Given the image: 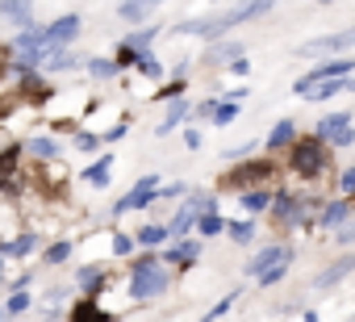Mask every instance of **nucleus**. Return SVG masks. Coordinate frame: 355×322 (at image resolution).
I'll return each mask as SVG.
<instances>
[{"label":"nucleus","instance_id":"43","mask_svg":"<svg viewBox=\"0 0 355 322\" xmlns=\"http://www.w3.org/2000/svg\"><path fill=\"white\" fill-rule=\"evenodd\" d=\"M230 76H247V55H243V59H234V63H230Z\"/></svg>","mask_w":355,"mask_h":322},{"label":"nucleus","instance_id":"41","mask_svg":"<svg viewBox=\"0 0 355 322\" xmlns=\"http://www.w3.org/2000/svg\"><path fill=\"white\" fill-rule=\"evenodd\" d=\"M184 146H189V151H201V134H197V130H184Z\"/></svg>","mask_w":355,"mask_h":322},{"label":"nucleus","instance_id":"33","mask_svg":"<svg viewBox=\"0 0 355 322\" xmlns=\"http://www.w3.org/2000/svg\"><path fill=\"white\" fill-rule=\"evenodd\" d=\"M234 301H239V293H226V297H222V301H218V305H214V310H209L205 318H201V322H218V318H222L226 310H234Z\"/></svg>","mask_w":355,"mask_h":322},{"label":"nucleus","instance_id":"26","mask_svg":"<svg viewBox=\"0 0 355 322\" xmlns=\"http://www.w3.org/2000/svg\"><path fill=\"white\" fill-rule=\"evenodd\" d=\"M155 34H159V26H134V30H130V38H125V46H134V51H146Z\"/></svg>","mask_w":355,"mask_h":322},{"label":"nucleus","instance_id":"2","mask_svg":"<svg viewBox=\"0 0 355 322\" xmlns=\"http://www.w3.org/2000/svg\"><path fill=\"white\" fill-rule=\"evenodd\" d=\"M167 285H171V276H167V264L159 260V255H138L134 260V272H130V293H134V301H150V297H159V293H167Z\"/></svg>","mask_w":355,"mask_h":322},{"label":"nucleus","instance_id":"21","mask_svg":"<svg viewBox=\"0 0 355 322\" xmlns=\"http://www.w3.org/2000/svg\"><path fill=\"white\" fill-rule=\"evenodd\" d=\"M109 172H113V155H101L96 164L84 172V180H88L92 189H105V185H109Z\"/></svg>","mask_w":355,"mask_h":322},{"label":"nucleus","instance_id":"14","mask_svg":"<svg viewBox=\"0 0 355 322\" xmlns=\"http://www.w3.org/2000/svg\"><path fill=\"white\" fill-rule=\"evenodd\" d=\"M197 214H201V210H197V201L189 197V201H184L180 210L171 214V222H167V239H180V235H184L189 226H197Z\"/></svg>","mask_w":355,"mask_h":322},{"label":"nucleus","instance_id":"4","mask_svg":"<svg viewBox=\"0 0 355 322\" xmlns=\"http://www.w3.org/2000/svg\"><path fill=\"white\" fill-rule=\"evenodd\" d=\"M355 46V26L351 30H338V34H322V38H309L297 46L301 59H334V55H347Z\"/></svg>","mask_w":355,"mask_h":322},{"label":"nucleus","instance_id":"31","mask_svg":"<svg viewBox=\"0 0 355 322\" xmlns=\"http://www.w3.org/2000/svg\"><path fill=\"white\" fill-rule=\"evenodd\" d=\"M134 71H142V76H150V80H159V76H163V67H159V59H155V55H146V51L138 55V63H134Z\"/></svg>","mask_w":355,"mask_h":322},{"label":"nucleus","instance_id":"7","mask_svg":"<svg viewBox=\"0 0 355 322\" xmlns=\"http://www.w3.org/2000/svg\"><path fill=\"white\" fill-rule=\"evenodd\" d=\"M347 88V80H330V76H301L297 84H293V92L301 96V101H330V96H338Z\"/></svg>","mask_w":355,"mask_h":322},{"label":"nucleus","instance_id":"45","mask_svg":"<svg viewBox=\"0 0 355 322\" xmlns=\"http://www.w3.org/2000/svg\"><path fill=\"white\" fill-rule=\"evenodd\" d=\"M347 88H351V92H355V80H347Z\"/></svg>","mask_w":355,"mask_h":322},{"label":"nucleus","instance_id":"18","mask_svg":"<svg viewBox=\"0 0 355 322\" xmlns=\"http://www.w3.org/2000/svg\"><path fill=\"white\" fill-rule=\"evenodd\" d=\"M347 272H355V255H343L338 264H330V268H326V272H322V276L313 280V289H330V285H338V280H343Z\"/></svg>","mask_w":355,"mask_h":322},{"label":"nucleus","instance_id":"20","mask_svg":"<svg viewBox=\"0 0 355 322\" xmlns=\"http://www.w3.org/2000/svg\"><path fill=\"white\" fill-rule=\"evenodd\" d=\"M239 197H243V210H247V214H263V210H272V189H268V185L247 189V193H239Z\"/></svg>","mask_w":355,"mask_h":322},{"label":"nucleus","instance_id":"25","mask_svg":"<svg viewBox=\"0 0 355 322\" xmlns=\"http://www.w3.org/2000/svg\"><path fill=\"white\" fill-rule=\"evenodd\" d=\"M34 247H38V239H34V235H21V239H13V243H0V255L21 260V255H30Z\"/></svg>","mask_w":355,"mask_h":322},{"label":"nucleus","instance_id":"38","mask_svg":"<svg viewBox=\"0 0 355 322\" xmlns=\"http://www.w3.org/2000/svg\"><path fill=\"white\" fill-rule=\"evenodd\" d=\"M134 247H138V243H134V235H117V239H113V251H117V255H130Z\"/></svg>","mask_w":355,"mask_h":322},{"label":"nucleus","instance_id":"17","mask_svg":"<svg viewBox=\"0 0 355 322\" xmlns=\"http://www.w3.org/2000/svg\"><path fill=\"white\" fill-rule=\"evenodd\" d=\"M189 113H193V105H189V101H180V96H171V101H167V117L159 121V134L167 138V134H171L175 126H180V121H184Z\"/></svg>","mask_w":355,"mask_h":322},{"label":"nucleus","instance_id":"23","mask_svg":"<svg viewBox=\"0 0 355 322\" xmlns=\"http://www.w3.org/2000/svg\"><path fill=\"white\" fill-rule=\"evenodd\" d=\"M239 105H243V101H234V96L218 101V105H214V117H209V121H214V126H230V121L239 117Z\"/></svg>","mask_w":355,"mask_h":322},{"label":"nucleus","instance_id":"42","mask_svg":"<svg viewBox=\"0 0 355 322\" xmlns=\"http://www.w3.org/2000/svg\"><path fill=\"white\" fill-rule=\"evenodd\" d=\"M338 243H355V226H351V222L338 226Z\"/></svg>","mask_w":355,"mask_h":322},{"label":"nucleus","instance_id":"34","mask_svg":"<svg viewBox=\"0 0 355 322\" xmlns=\"http://www.w3.org/2000/svg\"><path fill=\"white\" fill-rule=\"evenodd\" d=\"M71 318H76V322H105V314H101V310H96L92 301H84V305H80V310H76Z\"/></svg>","mask_w":355,"mask_h":322},{"label":"nucleus","instance_id":"13","mask_svg":"<svg viewBox=\"0 0 355 322\" xmlns=\"http://www.w3.org/2000/svg\"><path fill=\"white\" fill-rule=\"evenodd\" d=\"M197 255H201V239H171V247H167V260H163V264L184 268V264H193Z\"/></svg>","mask_w":355,"mask_h":322},{"label":"nucleus","instance_id":"36","mask_svg":"<svg viewBox=\"0 0 355 322\" xmlns=\"http://www.w3.org/2000/svg\"><path fill=\"white\" fill-rule=\"evenodd\" d=\"M71 255V243H55V247H46V264H63Z\"/></svg>","mask_w":355,"mask_h":322},{"label":"nucleus","instance_id":"27","mask_svg":"<svg viewBox=\"0 0 355 322\" xmlns=\"http://www.w3.org/2000/svg\"><path fill=\"white\" fill-rule=\"evenodd\" d=\"M84 67H88L96 80H109V76H117V71H121V67H117V59H88Z\"/></svg>","mask_w":355,"mask_h":322},{"label":"nucleus","instance_id":"3","mask_svg":"<svg viewBox=\"0 0 355 322\" xmlns=\"http://www.w3.org/2000/svg\"><path fill=\"white\" fill-rule=\"evenodd\" d=\"M288 268H293V247L288 243H268L255 260H251V276L259 280V285H280L284 276H288Z\"/></svg>","mask_w":355,"mask_h":322},{"label":"nucleus","instance_id":"29","mask_svg":"<svg viewBox=\"0 0 355 322\" xmlns=\"http://www.w3.org/2000/svg\"><path fill=\"white\" fill-rule=\"evenodd\" d=\"M76 280H80V289H84V293H96V289L105 285V272H101V268H80V276H76Z\"/></svg>","mask_w":355,"mask_h":322},{"label":"nucleus","instance_id":"15","mask_svg":"<svg viewBox=\"0 0 355 322\" xmlns=\"http://www.w3.org/2000/svg\"><path fill=\"white\" fill-rule=\"evenodd\" d=\"M326 230H338L343 222H351V197H338V201H326L322 205V218H318Z\"/></svg>","mask_w":355,"mask_h":322},{"label":"nucleus","instance_id":"12","mask_svg":"<svg viewBox=\"0 0 355 322\" xmlns=\"http://www.w3.org/2000/svg\"><path fill=\"white\" fill-rule=\"evenodd\" d=\"M0 17L13 22L17 30L34 26V0H0Z\"/></svg>","mask_w":355,"mask_h":322},{"label":"nucleus","instance_id":"9","mask_svg":"<svg viewBox=\"0 0 355 322\" xmlns=\"http://www.w3.org/2000/svg\"><path fill=\"white\" fill-rule=\"evenodd\" d=\"M80 26H84L80 13H63L59 22H51V26H46V51H51V46H71V42L80 38Z\"/></svg>","mask_w":355,"mask_h":322},{"label":"nucleus","instance_id":"35","mask_svg":"<svg viewBox=\"0 0 355 322\" xmlns=\"http://www.w3.org/2000/svg\"><path fill=\"white\" fill-rule=\"evenodd\" d=\"M193 201H197L201 214H218V197L214 193H193Z\"/></svg>","mask_w":355,"mask_h":322},{"label":"nucleus","instance_id":"40","mask_svg":"<svg viewBox=\"0 0 355 322\" xmlns=\"http://www.w3.org/2000/svg\"><path fill=\"white\" fill-rule=\"evenodd\" d=\"M76 146H80V151H96L101 138H96V134H76Z\"/></svg>","mask_w":355,"mask_h":322},{"label":"nucleus","instance_id":"19","mask_svg":"<svg viewBox=\"0 0 355 322\" xmlns=\"http://www.w3.org/2000/svg\"><path fill=\"white\" fill-rule=\"evenodd\" d=\"M293 138H297V126L284 117V121H276V126H272V134H268V151H288V146H293Z\"/></svg>","mask_w":355,"mask_h":322},{"label":"nucleus","instance_id":"11","mask_svg":"<svg viewBox=\"0 0 355 322\" xmlns=\"http://www.w3.org/2000/svg\"><path fill=\"white\" fill-rule=\"evenodd\" d=\"M234 59H243V42H239V38H218V42L205 51V63H209V67H222V63L230 67Z\"/></svg>","mask_w":355,"mask_h":322},{"label":"nucleus","instance_id":"22","mask_svg":"<svg viewBox=\"0 0 355 322\" xmlns=\"http://www.w3.org/2000/svg\"><path fill=\"white\" fill-rule=\"evenodd\" d=\"M134 243L150 251V247H159V243H171V239H167V226H155V222H150V226H142V230L134 235Z\"/></svg>","mask_w":355,"mask_h":322},{"label":"nucleus","instance_id":"16","mask_svg":"<svg viewBox=\"0 0 355 322\" xmlns=\"http://www.w3.org/2000/svg\"><path fill=\"white\" fill-rule=\"evenodd\" d=\"M351 71H355V59L351 55H334V59H322L313 67V76H330V80H347Z\"/></svg>","mask_w":355,"mask_h":322},{"label":"nucleus","instance_id":"30","mask_svg":"<svg viewBox=\"0 0 355 322\" xmlns=\"http://www.w3.org/2000/svg\"><path fill=\"white\" fill-rule=\"evenodd\" d=\"M226 235L234 243H251L255 239V222H226Z\"/></svg>","mask_w":355,"mask_h":322},{"label":"nucleus","instance_id":"39","mask_svg":"<svg viewBox=\"0 0 355 322\" xmlns=\"http://www.w3.org/2000/svg\"><path fill=\"white\" fill-rule=\"evenodd\" d=\"M214 105H218V101H201V105H197L189 117H197V121H209V117H214Z\"/></svg>","mask_w":355,"mask_h":322},{"label":"nucleus","instance_id":"37","mask_svg":"<svg viewBox=\"0 0 355 322\" xmlns=\"http://www.w3.org/2000/svg\"><path fill=\"white\" fill-rule=\"evenodd\" d=\"M338 189H343V197H355V168L338 172Z\"/></svg>","mask_w":355,"mask_h":322},{"label":"nucleus","instance_id":"28","mask_svg":"<svg viewBox=\"0 0 355 322\" xmlns=\"http://www.w3.org/2000/svg\"><path fill=\"white\" fill-rule=\"evenodd\" d=\"M26 151L38 155V159H55L59 155V142L55 138H34V142H26Z\"/></svg>","mask_w":355,"mask_h":322},{"label":"nucleus","instance_id":"5","mask_svg":"<svg viewBox=\"0 0 355 322\" xmlns=\"http://www.w3.org/2000/svg\"><path fill=\"white\" fill-rule=\"evenodd\" d=\"M272 176H276L272 159H247V164H239V168L226 176V189H234V193H247V189H259V185H268Z\"/></svg>","mask_w":355,"mask_h":322},{"label":"nucleus","instance_id":"32","mask_svg":"<svg viewBox=\"0 0 355 322\" xmlns=\"http://www.w3.org/2000/svg\"><path fill=\"white\" fill-rule=\"evenodd\" d=\"M30 310V293L26 289H13V297H9V305H5V314H26Z\"/></svg>","mask_w":355,"mask_h":322},{"label":"nucleus","instance_id":"24","mask_svg":"<svg viewBox=\"0 0 355 322\" xmlns=\"http://www.w3.org/2000/svg\"><path fill=\"white\" fill-rule=\"evenodd\" d=\"M197 235L201 239H218V235H226V222L218 214H197Z\"/></svg>","mask_w":355,"mask_h":322},{"label":"nucleus","instance_id":"10","mask_svg":"<svg viewBox=\"0 0 355 322\" xmlns=\"http://www.w3.org/2000/svg\"><path fill=\"white\" fill-rule=\"evenodd\" d=\"M163 9V0H121L117 5V17L125 26H150V17Z\"/></svg>","mask_w":355,"mask_h":322},{"label":"nucleus","instance_id":"6","mask_svg":"<svg viewBox=\"0 0 355 322\" xmlns=\"http://www.w3.org/2000/svg\"><path fill=\"white\" fill-rule=\"evenodd\" d=\"M313 134H318L326 146H351V142H355V126H351V113H326V117L313 126Z\"/></svg>","mask_w":355,"mask_h":322},{"label":"nucleus","instance_id":"46","mask_svg":"<svg viewBox=\"0 0 355 322\" xmlns=\"http://www.w3.org/2000/svg\"><path fill=\"white\" fill-rule=\"evenodd\" d=\"M318 5H334V0H318Z\"/></svg>","mask_w":355,"mask_h":322},{"label":"nucleus","instance_id":"44","mask_svg":"<svg viewBox=\"0 0 355 322\" xmlns=\"http://www.w3.org/2000/svg\"><path fill=\"white\" fill-rule=\"evenodd\" d=\"M0 276H5V255H0Z\"/></svg>","mask_w":355,"mask_h":322},{"label":"nucleus","instance_id":"8","mask_svg":"<svg viewBox=\"0 0 355 322\" xmlns=\"http://www.w3.org/2000/svg\"><path fill=\"white\" fill-rule=\"evenodd\" d=\"M155 189H159V176L150 172V176H138V185L113 205V214H134V210H146V205H155Z\"/></svg>","mask_w":355,"mask_h":322},{"label":"nucleus","instance_id":"1","mask_svg":"<svg viewBox=\"0 0 355 322\" xmlns=\"http://www.w3.org/2000/svg\"><path fill=\"white\" fill-rule=\"evenodd\" d=\"M288 168L301 180H322L326 168H330V146L318 134L313 138H293V146H288Z\"/></svg>","mask_w":355,"mask_h":322}]
</instances>
